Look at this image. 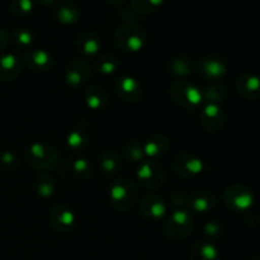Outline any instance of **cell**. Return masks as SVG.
<instances>
[{"label":"cell","instance_id":"28","mask_svg":"<svg viewBox=\"0 0 260 260\" xmlns=\"http://www.w3.org/2000/svg\"><path fill=\"white\" fill-rule=\"evenodd\" d=\"M121 63L114 55L111 53H102L98 55L94 60V68L102 75H112L119 69Z\"/></svg>","mask_w":260,"mask_h":260},{"label":"cell","instance_id":"8","mask_svg":"<svg viewBox=\"0 0 260 260\" xmlns=\"http://www.w3.org/2000/svg\"><path fill=\"white\" fill-rule=\"evenodd\" d=\"M229 70L228 58L220 53H211L205 56L198 63V74L208 83H216L226 75Z\"/></svg>","mask_w":260,"mask_h":260},{"label":"cell","instance_id":"38","mask_svg":"<svg viewBox=\"0 0 260 260\" xmlns=\"http://www.w3.org/2000/svg\"><path fill=\"white\" fill-rule=\"evenodd\" d=\"M36 2L41 5H51V4H55L57 0H36Z\"/></svg>","mask_w":260,"mask_h":260},{"label":"cell","instance_id":"4","mask_svg":"<svg viewBox=\"0 0 260 260\" xmlns=\"http://www.w3.org/2000/svg\"><path fill=\"white\" fill-rule=\"evenodd\" d=\"M25 161L35 170L41 173L52 169L58 161V155L55 147L45 142H33L25 150Z\"/></svg>","mask_w":260,"mask_h":260},{"label":"cell","instance_id":"31","mask_svg":"<svg viewBox=\"0 0 260 260\" xmlns=\"http://www.w3.org/2000/svg\"><path fill=\"white\" fill-rule=\"evenodd\" d=\"M35 192L42 198L52 197L55 193V183L47 173H40L35 180Z\"/></svg>","mask_w":260,"mask_h":260},{"label":"cell","instance_id":"24","mask_svg":"<svg viewBox=\"0 0 260 260\" xmlns=\"http://www.w3.org/2000/svg\"><path fill=\"white\" fill-rule=\"evenodd\" d=\"M68 168L70 170V174H73L74 177L80 180L89 179V178L93 177L94 172H95V165H94L93 160L84 156L69 160Z\"/></svg>","mask_w":260,"mask_h":260},{"label":"cell","instance_id":"20","mask_svg":"<svg viewBox=\"0 0 260 260\" xmlns=\"http://www.w3.org/2000/svg\"><path fill=\"white\" fill-rule=\"evenodd\" d=\"M236 90L246 101L260 98V78L254 73H244L236 80Z\"/></svg>","mask_w":260,"mask_h":260},{"label":"cell","instance_id":"36","mask_svg":"<svg viewBox=\"0 0 260 260\" xmlns=\"http://www.w3.org/2000/svg\"><path fill=\"white\" fill-rule=\"evenodd\" d=\"M205 234L210 238H216L220 234V226L215 222V221H210L207 225L205 226Z\"/></svg>","mask_w":260,"mask_h":260},{"label":"cell","instance_id":"15","mask_svg":"<svg viewBox=\"0 0 260 260\" xmlns=\"http://www.w3.org/2000/svg\"><path fill=\"white\" fill-rule=\"evenodd\" d=\"M217 205V197L210 190H193L185 197V206L188 210L196 213H207Z\"/></svg>","mask_w":260,"mask_h":260},{"label":"cell","instance_id":"37","mask_svg":"<svg viewBox=\"0 0 260 260\" xmlns=\"http://www.w3.org/2000/svg\"><path fill=\"white\" fill-rule=\"evenodd\" d=\"M8 43H9V33H8L5 28L0 27V53L4 52Z\"/></svg>","mask_w":260,"mask_h":260},{"label":"cell","instance_id":"27","mask_svg":"<svg viewBox=\"0 0 260 260\" xmlns=\"http://www.w3.org/2000/svg\"><path fill=\"white\" fill-rule=\"evenodd\" d=\"M189 260H220V253L212 243L203 241L193 245L189 251Z\"/></svg>","mask_w":260,"mask_h":260},{"label":"cell","instance_id":"14","mask_svg":"<svg viewBox=\"0 0 260 260\" xmlns=\"http://www.w3.org/2000/svg\"><path fill=\"white\" fill-rule=\"evenodd\" d=\"M50 223L56 233L68 234L75 228L76 215L69 206L57 205L51 211Z\"/></svg>","mask_w":260,"mask_h":260},{"label":"cell","instance_id":"26","mask_svg":"<svg viewBox=\"0 0 260 260\" xmlns=\"http://www.w3.org/2000/svg\"><path fill=\"white\" fill-rule=\"evenodd\" d=\"M89 142L90 141H89L88 132L80 126L71 129L68 136H66V145L74 152L85 151L86 147L89 146Z\"/></svg>","mask_w":260,"mask_h":260},{"label":"cell","instance_id":"23","mask_svg":"<svg viewBox=\"0 0 260 260\" xmlns=\"http://www.w3.org/2000/svg\"><path fill=\"white\" fill-rule=\"evenodd\" d=\"M99 169L107 177H114L118 174L122 169V157L116 150L108 149L99 155Z\"/></svg>","mask_w":260,"mask_h":260},{"label":"cell","instance_id":"13","mask_svg":"<svg viewBox=\"0 0 260 260\" xmlns=\"http://www.w3.org/2000/svg\"><path fill=\"white\" fill-rule=\"evenodd\" d=\"M201 126L210 134H217L225 126V113L220 104L205 103L200 112Z\"/></svg>","mask_w":260,"mask_h":260},{"label":"cell","instance_id":"16","mask_svg":"<svg viewBox=\"0 0 260 260\" xmlns=\"http://www.w3.org/2000/svg\"><path fill=\"white\" fill-rule=\"evenodd\" d=\"M75 47L84 57H94L99 55L102 48V41L98 33L91 29H84L76 36Z\"/></svg>","mask_w":260,"mask_h":260},{"label":"cell","instance_id":"33","mask_svg":"<svg viewBox=\"0 0 260 260\" xmlns=\"http://www.w3.org/2000/svg\"><path fill=\"white\" fill-rule=\"evenodd\" d=\"M165 0H131V8L137 14H152L161 8Z\"/></svg>","mask_w":260,"mask_h":260},{"label":"cell","instance_id":"29","mask_svg":"<svg viewBox=\"0 0 260 260\" xmlns=\"http://www.w3.org/2000/svg\"><path fill=\"white\" fill-rule=\"evenodd\" d=\"M203 94V104L205 103H212V104H220L228 98V88L222 84L212 83L211 85L206 86L202 89Z\"/></svg>","mask_w":260,"mask_h":260},{"label":"cell","instance_id":"1","mask_svg":"<svg viewBox=\"0 0 260 260\" xmlns=\"http://www.w3.org/2000/svg\"><path fill=\"white\" fill-rule=\"evenodd\" d=\"M146 30L136 22L122 23L113 33L114 46L127 53L140 52L146 46Z\"/></svg>","mask_w":260,"mask_h":260},{"label":"cell","instance_id":"19","mask_svg":"<svg viewBox=\"0 0 260 260\" xmlns=\"http://www.w3.org/2000/svg\"><path fill=\"white\" fill-rule=\"evenodd\" d=\"M142 145H144V152L146 159L157 160L159 157L167 155L170 149L169 139L160 132L150 135L145 141H142Z\"/></svg>","mask_w":260,"mask_h":260},{"label":"cell","instance_id":"11","mask_svg":"<svg viewBox=\"0 0 260 260\" xmlns=\"http://www.w3.org/2000/svg\"><path fill=\"white\" fill-rule=\"evenodd\" d=\"M114 91L121 101L126 103H137L142 99L144 89L136 78L129 75H122L114 83Z\"/></svg>","mask_w":260,"mask_h":260},{"label":"cell","instance_id":"9","mask_svg":"<svg viewBox=\"0 0 260 260\" xmlns=\"http://www.w3.org/2000/svg\"><path fill=\"white\" fill-rule=\"evenodd\" d=\"M91 70L89 63L83 58H73L69 61L63 70V80L71 90L81 89L89 81Z\"/></svg>","mask_w":260,"mask_h":260},{"label":"cell","instance_id":"21","mask_svg":"<svg viewBox=\"0 0 260 260\" xmlns=\"http://www.w3.org/2000/svg\"><path fill=\"white\" fill-rule=\"evenodd\" d=\"M84 102L91 111H103L108 104V93L99 84H90L84 90Z\"/></svg>","mask_w":260,"mask_h":260},{"label":"cell","instance_id":"34","mask_svg":"<svg viewBox=\"0 0 260 260\" xmlns=\"http://www.w3.org/2000/svg\"><path fill=\"white\" fill-rule=\"evenodd\" d=\"M33 10H35L33 0H12V3H10V12L15 17H28V15L32 14Z\"/></svg>","mask_w":260,"mask_h":260},{"label":"cell","instance_id":"35","mask_svg":"<svg viewBox=\"0 0 260 260\" xmlns=\"http://www.w3.org/2000/svg\"><path fill=\"white\" fill-rule=\"evenodd\" d=\"M19 165V159L10 150H0V169L4 172H14Z\"/></svg>","mask_w":260,"mask_h":260},{"label":"cell","instance_id":"17","mask_svg":"<svg viewBox=\"0 0 260 260\" xmlns=\"http://www.w3.org/2000/svg\"><path fill=\"white\" fill-rule=\"evenodd\" d=\"M24 62L32 71H45L52 70L55 65V58L48 51L43 48H30L24 53Z\"/></svg>","mask_w":260,"mask_h":260},{"label":"cell","instance_id":"5","mask_svg":"<svg viewBox=\"0 0 260 260\" xmlns=\"http://www.w3.org/2000/svg\"><path fill=\"white\" fill-rule=\"evenodd\" d=\"M194 228V218L185 208L173 211L165 223V234L173 241H182L192 234Z\"/></svg>","mask_w":260,"mask_h":260},{"label":"cell","instance_id":"32","mask_svg":"<svg viewBox=\"0 0 260 260\" xmlns=\"http://www.w3.org/2000/svg\"><path fill=\"white\" fill-rule=\"evenodd\" d=\"M13 41L15 46L20 50H30V47L35 43V35L30 29L24 27H17L12 33Z\"/></svg>","mask_w":260,"mask_h":260},{"label":"cell","instance_id":"6","mask_svg":"<svg viewBox=\"0 0 260 260\" xmlns=\"http://www.w3.org/2000/svg\"><path fill=\"white\" fill-rule=\"evenodd\" d=\"M136 178L142 188L147 190H156L164 184L167 170L157 160L145 159L137 167Z\"/></svg>","mask_w":260,"mask_h":260},{"label":"cell","instance_id":"10","mask_svg":"<svg viewBox=\"0 0 260 260\" xmlns=\"http://www.w3.org/2000/svg\"><path fill=\"white\" fill-rule=\"evenodd\" d=\"M173 170L182 179H190L202 174L205 170V161L194 152H182L175 157Z\"/></svg>","mask_w":260,"mask_h":260},{"label":"cell","instance_id":"3","mask_svg":"<svg viewBox=\"0 0 260 260\" xmlns=\"http://www.w3.org/2000/svg\"><path fill=\"white\" fill-rule=\"evenodd\" d=\"M169 94L175 104L187 111H197L203 104L202 89L183 79L173 81L169 88Z\"/></svg>","mask_w":260,"mask_h":260},{"label":"cell","instance_id":"40","mask_svg":"<svg viewBox=\"0 0 260 260\" xmlns=\"http://www.w3.org/2000/svg\"><path fill=\"white\" fill-rule=\"evenodd\" d=\"M249 260H260V255H254V256H251L250 259Z\"/></svg>","mask_w":260,"mask_h":260},{"label":"cell","instance_id":"2","mask_svg":"<svg viewBox=\"0 0 260 260\" xmlns=\"http://www.w3.org/2000/svg\"><path fill=\"white\" fill-rule=\"evenodd\" d=\"M136 185L127 178H118L109 184L108 200L112 207L118 212H128L137 202Z\"/></svg>","mask_w":260,"mask_h":260},{"label":"cell","instance_id":"39","mask_svg":"<svg viewBox=\"0 0 260 260\" xmlns=\"http://www.w3.org/2000/svg\"><path fill=\"white\" fill-rule=\"evenodd\" d=\"M107 3H109V4L112 5H116V7H118V5H122L126 3V0H106Z\"/></svg>","mask_w":260,"mask_h":260},{"label":"cell","instance_id":"22","mask_svg":"<svg viewBox=\"0 0 260 260\" xmlns=\"http://www.w3.org/2000/svg\"><path fill=\"white\" fill-rule=\"evenodd\" d=\"M22 73V63L14 53L0 56V81H13Z\"/></svg>","mask_w":260,"mask_h":260},{"label":"cell","instance_id":"25","mask_svg":"<svg viewBox=\"0 0 260 260\" xmlns=\"http://www.w3.org/2000/svg\"><path fill=\"white\" fill-rule=\"evenodd\" d=\"M168 70L177 78H184L190 75L194 70V61L188 55H178L168 63Z\"/></svg>","mask_w":260,"mask_h":260},{"label":"cell","instance_id":"30","mask_svg":"<svg viewBox=\"0 0 260 260\" xmlns=\"http://www.w3.org/2000/svg\"><path fill=\"white\" fill-rule=\"evenodd\" d=\"M123 155L124 159L127 161L132 162V164H137L144 161L146 159L144 152V145H142V141H139V140H134V141H129L128 144L124 145L123 147Z\"/></svg>","mask_w":260,"mask_h":260},{"label":"cell","instance_id":"7","mask_svg":"<svg viewBox=\"0 0 260 260\" xmlns=\"http://www.w3.org/2000/svg\"><path fill=\"white\" fill-rule=\"evenodd\" d=\"M223 203L230 211L235 213L248 212L254 205V194L246 185L230 184L225 188L222 194Z\"/></svg>","mask_w":260,"mask_h":260},{"label":"cell","instance_id":"12","mask_svg":"<svg viewBox=\"0 0 260 260\" xmlns=\"http://www.w3.org/2000/svg\"><path fill=\"white\" fill-rule=\"evenodd\" d=\"M140 212L146 220L159 222L168 216V205L160 196L147 193L140 201Z\"/></svg>","mask_w":260,"mask_h":260},{"label":"cell","instance_id":"18","mask_svg":"<svg viewBox=\"0 0 260 260\" xmlns=\"http://www.w3.org/2000/svg\"><path fill=\"white\" fill-rule=\"evenodd\" d=\"M52 15L61 24L73 25L80 20L81 9L73 2H56L52 8Z\"/></svg>","mask_w":260,"mask_h":260}]
</instances>
